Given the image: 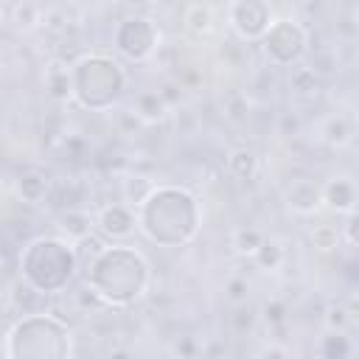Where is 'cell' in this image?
Listing matches in <instances>:
<instances>
[{
    "label": "cell",
    "instance_id": "5b68a950",
    "mask_svg": "<svg viewBox=\"0 0 359 359\" xmlns=\"http://www.w3.org/2000/svg\"><path fill=\"white\" fill-rule=\"evenodd\" d=\"M135 115L143 121H157L165 115V101L160 93H140L135 98Z\"/></svg>",
    "mask_w": 359,
    "mask_h": 359
},
{
    "label": "cell",
    "instance_id": "277c9868",
    "mask_svg": "<svg viewBox=\"0 0 359 359\" xmlns=\"http://www.w3.org/2000/svg\"><path fill=\"white\" fill-rule=\"evenodd\" d=\"M227 168H230V174L236 180H250L255 174V168H258V157H255L252 149H236L227 157Z\"/></svg>",
    "mask_w": 359,
    "mask_h": 359
},
{
    "label": "cell",
    "instance_id": "ba28073f",
    "mask_svg": "<svg viewBox=\"0 0 359 359\" xmlns=\"http://www.w3.org/2000/svg\"><path fill=\"white\" fill-rule=\"evenodd\" d=\"M20 194L28 202H39L48 194V177H42L39 171H28L20 177Z\"/></svg>",
    "mask_w": 359,
    "mask_h": 359
},
{
    "label": "cell",
    "instance_id": "9c48e42d",
    "mask_svg": "<svg viewBox=\"0 0 359 359\" xmlns=\"http://www.w3.org/2000/svg\"><path fill=\"white\" fill-rule=\"evenodd\" d=\"M261 238H264V236H261L255 227H238V230L230 233V244H233L236 252H241V255H252V252L258 250Z\"/></svg>",
    "mask_w": 359,
    "mask_h": 359
},
{
    "label": "cell",
    "instance_id": "ac0fdd59",
    "mask_svg": "<svg viewBox=\"0 0 359 359\" xmlns=\"http://www.w3.org/2000/svg\"><path fill=\"white\" fill-rule=\"evenodd\" d=\"M348 241L356 244V216H353V210H351V216H348Z\"/></svg>",
    "mask_w": 359,
    "mask_h": 359
},
{
    "label": "cell",
    "instance_id": "6da1fadb",
    "mask_svg": "<svg viewBox=\"0 0 359 359\" xmlns=\"http://www.w3.org/2000/svg\"><path fill=\"white\" fill-rule=\"evenodd\" d=\"M98 224H101V233L104 236L123 238V236H129L135 230V213L126 205H107L98 213Z\"/></svg>",
    "mask_w": 359,
    "mask_h": 359
},
{
    "label": "cell",
    "instance_id": "9a60e30c",
    "mask_svg": "<svg viewBox=\"0 0 359 359\" xmlns=\"http://www.w3.org/2000/svg\"><path fill=\"white\" fill-rule=\"evenodd\" d=\"M247 292H250V286H247V280H241V278H233V280L227 283V300H230V303H244V300H247Z\"/></svg>",
    "mask_w": 359,
    "mask_h": 359
},
{
    "label": "cell",
    "instance_id": "e0dca14e",
    "mask_svg": "<svg viewBox=\"0 0 359 359\" xmlns=\"http://www.w3.org/2000/svg\"><path fill=\"white\" fill-rule=\"evenodd\" d=\"M325 323H328V328L331 331H342L345 328V323H348V317H345V309L342 306H328V317H325Z\"/></svg>",
    "mask_w": 359,
    "mask_h": 359
},
{
    "label": "cell",
    "instance_id": "30bf717a",
    "mask_svg": "<svg viewBox=\"0 0 359 359\" xmlns=\"http://www.w3.org/2000/svg\"><path fill=\"white\" fill-rule=\"evenodd\" d=\"M289 87L297 95H314L317 93V73L311 67H297L289 79Z\"/></svg>",
    "mask_w": 359,
    "mask_h": 359
},
{
    "label": "cell",
    "instance_id": "8992f818",
    "mask_svg": "<svg viewBox=\"0 0 359 359\" xmlns=\"http://www.w3.org/2000/svg\"><path fill=\"white\" fill-rule=\"evenodd\" d=\"M252 258H255V264L261 269H278L283 264V247L275 238H261V244L252 252Z\"/></svg>",
    "mask_w": 359,
    "mask_h": 359
},
{
    "label": "cell",
    "instance_id": "4fadbf2b",
    "mask_svg": "<svg viewBox=\"0 0 359 359\" xmlns=\"http://www.w3.org/2000/svg\"><path fill=\"white\" fill-rule=\"evenodd\" d=\"M328 342H331V348H317V353H323V356H328V359H334V356H351V342H348V337H342V334H331V337H325Z\"/></svg>",
    "mask_w": 359,
    "mask_h": 359
},
{
    "label": "cell",
    "instance_id": "8fae6325",
    "mask_svg": "<svg viewBox=\"0 0 359 359\" xmlns=\"http://www.w3.org/2000/svg\"><path fill=\"white\" fill-rule=\"evenodd\" d=\"M45 81H48V87H50V93H53L56 98H65V95L70 93V87H67V67L59 65V62H53V65L45 70Z\"/></svg>",
    "mask_w": 359,
    "mask_h": 359
},
{
    "label": "cell",
    "instance_id": "7c38bea8",
    "mask_svg": "<svg viewBox=\"0 0 359 359\" xmlns=\"http://www.w3.org/2000/svg\"><path fill=\"white\" fill-rule=\"evenodd\" d=\"M311 241H314V247H323V250L337 247V241H339V230L331 227V224H317V227L311 230Z\"/></svg>",
    "mask_w": 359,
    "mask_h": 359
},
{
    "label": "cell",
    "instance_id": "3957f363",
    "mask_svg": "<svg viewBox=\"0 0 359 359\" xmlns=\"http://www.w3.org/2000/svg\"><path fill=\"white\" fill-rule=\"evenodd\" d=\"M59 230H65L70 238H81L93 230V219L81 208H67V210L59 213Z\"/></svg>",
    "mask_w": 359,
    "mask_h": 359
},
{
    "label": "cell",
    "instance_id": "5bb4252c",
    "mask_svg": "<svg viewBox=\"0 0 359 359\" xmlns=\"http://www.w3.org/2000/svg\"><path fill=\"white\" fill-rule=\"evenodd\" d=\"M328 143H334V146H342L348 137H351V129H348V123L342 121V118H334L331 123H328Z\"/></svg>",
    "mask_w": 359,
    "mask_h": 359
},
{
    "label": "cell",
    "instance_id": "7a4b0ae2",
    "mask_svg": "<svg viewBox=\"0 0 359 359\" xmlns=\"http://www.w3.org/2000/svg\"><path fill=\"white\" fill-rule=\"evenodd\" d=\"M325 202L331 210H339V213H351L353 210V185L348 177H334L328 185H325Z\"/></svg>",
    "mask_w": 359,
    "mask_h": 359
},
{
    "label": "cell",
    "instance_id": "2e32d148",
    "mask_svg": "<svg viewBox=\"0 0 359 359\" xmlns=\"http://www.w3.org/2000/svg\"><path fill=\"white\" fill-rule=\"evenodd\" d=\"M264 317H266L269 325H278V323H283V317H286V306H283L280 300H269V303L264 306Z\"/></svg>",
    "mask_w": 359,
    "mask_h": 359
},
{
    "label": "cell",
    "instance_id": "52a82bcc",
    "mask_svg": "<svg viewBox=\"0 0 359 359\" xmlns=\"http://www.w3.org/2000/svg\"><path fill=\"white\" fill-rule=\"evenodd\" d=\"M185 22H188V28H191L194 34H210V28H213V14H210L208 6L191 3V6L185 8Z\"/></svg>",
    "mask_w": 359,
    "mask_h": 359
}]
</instances>
